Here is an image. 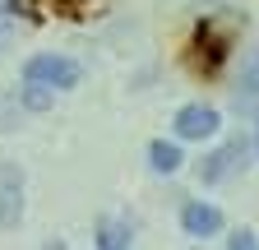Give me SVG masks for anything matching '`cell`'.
I'll return each instance as SVG.
<instances>
[{
	"label": "cell",
	"mask_w": 259,
	"mask_h": 250,
	"mask_svg": "<svg viewBox=\"0 0 259 250\" xmlns=\"http://www.w3.org/2000/svg\"><path fill=\"white\" fill-rule=\"evenodd\" d=\"M245 28V23H241ZM236 19H218V14H204V23L194 28V42H190V70L194 74H204V79H213V74H222V65L232 60V51H236Z\"/></svg>",
	"instance_id": "obj_1"
},
{
	"label": "cell",
	"mask_w": 259,
	"mask_h": 250,
	"mask_svg": "<svg viewBox=\"0 0 259 250\" xmlns=\"http://www.w3.org/2000/svg\"><path fill=\"white\" fill-rule=\"evenodd\" d=\"M245 162H250V135H232L194 162V176H199V185H222L227 176L245 172Z\"/></svg>",
	"instance_id": "obj_2"
},
{
	"label": "cell",
	"mask_w": 259,
	"mask_h": 250,
	"mask_svg": "<svg viewBox=\"0 0 259 250\" xmlns=\"http://www.w3.org/2000/svg\"><path fill=\"white\" fill-rule=\"evenodd\" d=\"M23 79H28V84H47V88L65 93V88H79L83 70H79V60H70V56L37 51V56H28V65H23Z\"/></svg>",
	"instance_id": "obj_3"
},
{
	"label": "cell",
	"mask_w": 259,
	"mask_h": 250,
	"mask_svg": "<svg viewBox=\"0 0 259 250\" xmlns=\"http://www.w3.org/2000/svg\"><path fill=\"white\" fill-rule=\"evenodd\" d=\"M222 130V111L213 102H185L176 116H171V135L181 144H204V139H218Z\"/></svg>",
	"instance_id": "obj_4"
},
{
	"label": "cell",
	"mask_w": 259,
	"mask_h": 250,
	"mask_svg": "<svg viewBox=\"0 0 259 250\" xmlns=\"http://www.w3.org/2000/svg\"><path fill=\"white\" fill-rule=\"evenodd\" d=\"M23 223V167L0 158V227L14 232Z\"/></svg>",
	"instance_id": "obj_5"
},
{
	"label": "cell",
	"mask_w": 259,
	"mask_h": 250,
	"mask_svg": "<svg viewBox=\"0 0 259 250\" xmlns=\"http://www.w3.org/2000/svg\"><path fill=\"white\" fill-rule=\"evenodd\" d=\"M181 227H185V236H218L222 227H227V218H222V209L218 204H208V199H185L181 204Z\"/></svg>",
	"instance_id": "obj_6"
},
{
	"label": "cell",
	"mask_w": 259,
	"mask_h": 250,
	"mask_svg": "<svg viewBox=\"0 0 259 250\" xmlns=\"http://www.w3.org/2000/svg\"><path fill=\"white\" fill-rule=\"evenodd\" d=\"M97 250H135V223L130 218H97Z\"/></svg>",
	"instance_id": "obj_7"
},
{
	"label": "cell",
	"mask_w": 259,
	"mask_h": 250,
	"mask_svg": "<svg viewBox=\"0 0 259 250\" xmlns=\"http://www.w3.org/2000/svg\"><path fill=\"white\" fill-rule=\"evenodd\" d=\"M148 167L157 176H176L185 167V153H181V139H153L148 144Z\"/></svg>",
	"instance_id": "obj_8"
},
{
	"label": "cell",
	"mask_w": 259,
	"mask_h": 250,
	"mask_svg": "<svg viewBox=\"0 0 259 250\" xmlns=\"http://www.w3.org/2000/svg\"><path fill=\"white\" fill-rule=\"evenodd\" d=\"M236 107H250V102H259V51L250 56V65L241 70V84H236Z\"/></svg>",
	"instance_id": "obj_9"
},
{
	"label": "cell",
	"mask_w": 259,
	"mask_h": 250,
	"mask_svg": "<svg viewBox=\"0 0 259 250\" xmlns=\"http://www.w3.org/2000/svg\"><path fill=\"white\" fill-rule=\"evenodd\" d=\"M19 102H23V111H51V102H56V88H47V84H28V79H23V88H19Z\"/></svg>",
	"instance_id": "obj_10"
},
{
	"label": "cell",
	"mask_w": 259,
	"mask_h": 250,
	"mask_svg": "<svg viewBox=\"0 0 259 250\" xmlns=\"http://www.w3.org/2000/svg\"><path fill=\"white\" fill-rule=\"evenodd\" d=\"M19 116H23V102H19V88H5V93H0V135L19 130Z\"/></svg>",
	"instance_id": "obj_11"
},
{
	"label": "cell",
	"mask_w": 259,
	"mask_h": 250,
	"mask_svg": "<svg viewBox=\"0 0 259 250\" xmlns=\"http://www.w3.org/2000/svg\"><path fill=\"white\" fill-rule=\"evenodd\" d=\"M227 250H259V232H250V227H236L232 236H227Z\"/></svg>",
	"instance_id": "obj_12"
},
{
	"label": "cell",
	"mask_w": 259,
	"mask_h": 250,
	"mask_svg": "<svg viewBox=\"0 0 259 250\" xmlns=\"http://www.w3.org/2000/svg\"><path fill=\"white\" fill-rule=\"evenodd\" d=\"M250 148H254V153H259V125H254V135H250Z\"/></svg>",
	"instance_id": "obj_13"
},
{
	"label": "cell",
	"mask_w": 259,
	"mask_h": 250,
	"mask_svg": "<svg viewBox=\"0 0 259 250\" xmlns=\"http://www.w3.org/2000/svg\"><path fill=\"white\" fill-rule=\"evenodd\" d=\"M5 42H10V28H5V23H0V47H5Z\"/></svg>",
	"instance_id": "obj_14"
},
{
	"label": "cell",
	"mask_w": 259,
	"mask_h": 250,
	"mask_svg": "<svg viewBox=\"0 0 259 250\" xmlns=\"http://www.w3.org/2000/svg\"><path fill=\"white\" fill-rule=\"evenodd\" d=\"M47 250H65V241H47Z\"/></svg>",
	"instance_id": "obj_15"
},
{
	"label": "cell",
	"mask_w": 259,
	"mask_h": 250,
	"mask_svg": "<svg viewBox=\"0 0 259 250\" xmlns=\"http://www.w3.org/2000/svg\"><path fill=\"white\" fill-rule=\"evenodd\" d=\"M194 250H204V245H194Z\"/></svg>",
	"instance_id": "obj_16"
}]
</instances>
